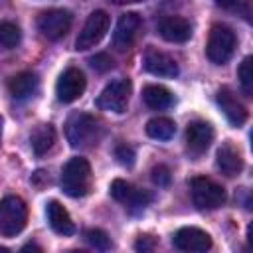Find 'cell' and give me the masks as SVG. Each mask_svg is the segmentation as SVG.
<instances>
[{
	"mask_svg": "<svg viewBox=\"0 0 253 253\" xmlns=\"http://www.w3.org/2000/svg\"><path fill=\"white\" fill-rule=\"evenodd\" d=\"M65 136L73 148L93 146L101 138L99 121L87 113H75L69 117V121L65 125Z\"/></svg>",
	"mask_w": 253,
	"mask_h": 253,
	"instance_id": "cell-1",
	"label": "cell"
},
{
	"mask_svg": "<svg viewBox=\"0 0 253 253\" xmlns=\"http://www.w3.org/2000/svg\"><path fill=\"white\" fill-rule=\"evenodd\" d=\"M61 188L71 198H83L91 188V164L81 156H73L61 170Z\"/></svg>",
	"mask_w": 253,
	"mask_h": 253,
	"instance_id": "cell-2",
	"label": "cell"
},
{
	"mask_svg": "<svg viewBox=\"0 0 253 253\" xmlns=\"http://www.w3.org/2000/svg\"><path fill=\"white\" fill-rule=\"evenodd\" d=\"M235 34L229 26L225 24H215L210 30L208 36V43H206V55L211 63L215 65H223L231 59L233 51H235Z\"/></svg>",
	"mask_w": 253,
	"mask_h": 253,
	"instance_id": "cell-3",
	"label": "cell"
},
{
	"mask_svg": "<svg viewBox=\"0 0 253 253\" xmlns=\"http://www.w3.org/2000/svg\"><path fill=\"white\" fill-rule=\"evenodd\" d=\"M28 221V208L22 198L6 196L0 204V233L4 237L18 235Z\"/></svg>",
	"mask_w": 253,
	"mask_h": 253,
	"instance_id": "cell-4",
	"label": "cell"
},
{
	"mask_svg": "<svg viewBox=\"0 0 253 253\" xmlns=\"http://www.w3.org/2000/svg\"><path fill=\"white\" fill-rule=\"evenodd\" d=\"M192 190V202L198 210H215L223 206L225 202V190L217 182L206 178V176H196L190 182Z\"/></svg>",
	"mask_w": 253,
	"mask_h": 253,
	"instance_id": "cell-5",
	"label": "cell"
},
{
	"mask_svg": "<svg viewBox=\"0 0 253 253\" xmlns=\"http://www.w3.org/2000/svg\"><path fill=\"white\" fill-rule=\"evenodd\" d=\"M130 91L132 85L128 79H115L111 83L105 85V89L101 91V95L97 97V107L103 111H111V113H125L128 99H130Z\"/></svg>",
	"mask_w": 253,
	"mask_h": 253,
	"instance_id": "cell-6",
	"label": "cell"
},
{
	"mask_svg": "<svg viewBox=\"0 0 253 253\" xmlns=\"http://www.w3.org/2000/svg\"><path fill=\"white\" fill-rule=\"evenodd\" d=\"M109 24H111V20H109V14L105 10L91 12L87 22H85V26H83V30L79 32V36L75 40V47L81 49V51H85L89 47H95L105 38L107 30H109Z\"/></svg>",
	"mask_w": 253,
	"mask_h": 253,
	"instance_id": "cell-7",
	"label": "cell"
},
{
	"mask_svg": "<svg viewBox=\"0 0 253 253\" xmlns=\"http://www.w3.org/2000/svg\"><path fill=\"white\" fill-rule=\"evenodd\" d=\"M71 22H73V16H71L69 10L53 8V10L43 12L38 18V30L47 40H59V38H63L69 32Z\"/></svg>",
	"mask_w": 253,
	"mask_h": 253,
	"instance_id": "cell-8",
	"label": "cell"
},
{
	"mask_svg": "<svg viewBox=\"0 0 253 253\" xmlns=\"http://www.w3.org/2000/svg\"><path fill=\"white\" fill-rule=\"evenodd\" d=\"M85 87H87V79L83 71L77 67H67L57 79L55 95L61 103H73L83 95Z\"/></svg>",
	"mask_w": 253,
	"mask_h": 253,
	"instance_id": "cell-9",
	"label": "cell"
},
{
	"mask_svg": "<svg viewBox=\"0 0 253 253\" xmlns=\"http://www.w3.org/2000/svg\"><path fill=\"white\" fill-rule=\"evenodd\" d=\"M111 196H113L117 202L125 204L130 211L144 210V206L152 200V196H150L148 192L138 190V188H134V186H130L128 182L119 180V178L113 180V184H111Z\"/></svg>",
	"mask_w": 253,
	"mask_h": 253,
	"instance_id": "cell-10",
	"label": "cell"
},
{
	"mask_svg": "<svg viewBox=\"0 0 253 253\" xmlns=\"http://www.w3.org/2000/svg\"><path fill=\"white\" fill-rule=\"evenodd\" d=\"M140 16L134 14V12H126L119 18L117 26H115V32H113V45L119 49V51H126L134 40H136V34L140 30Z\"/></svg>",
	"mask_w": 253,
	"mask_h": 253,
	"instance_id": "cell-11",
	"label": "cell"
},
{
	"mask_svg": "<svg viewBox=\"0 0 253 253\" xmlns=\"http://www.w3.org/2000/svg\"><path fill=\"white\" fill-rule=\"evenodd\" d=\"M213 142V128L206 121H192L186 128V146L190 154L200 156L204 154L210 144Z\"/></svg>",
	"mask_w": 253,
	"mask_h": 253,
	"instance_id": "cell-12",
	"label": "cell"
},
{
	"mask_svg": "<svg viewBox=\"0 0 253 253\" xmlns=\"http://www.w3.org/2000/svg\"><path fill=\"white\" fill-rule=\"evenodd\" d=\"M172 243L180 251H196V253H202V251H208L211 247V237L204 229H198V227H182L172 237Z\"/></svg>",
	"mask_w": 253,
	"mask_h": 253,
	"instance_id": "cell-13",
	"label": "cell"
},
{
	"mask_svg": "<svg viewBox=\"0 0 253 253\" xmlns=\"http://www.w3.org/2000/svg\"><path fill=\"white\" fill-rule=\"evenodd\" d=\"M158 34L172 43H184L192 36V26L186 18L180 16H166L158 24Z\"/></svg>",
	"mask_w": 253,
	"mask_h": 253,
	"instance_id": "cell-14",
	"label": "cell"
},
{
	"mask_svg": "<svg viewBox=\"0 0 253 253\" xmlns=\"http://www.w3.org/2000/svg\"><path fill=\"white\" fill-rule=\"evenodd\" d=\"M144 69L152 75H158V77H176L178 75V63L174 57H170L168 53L164 51H158V49H148L144 53Z\"/></svg>",
	"mask_w": 253,
	"mask_h": 253,
	"instance_id": "cell-15",
	"label": "cell"
},
{
	"mask_svg": "<svg viewBox=\"0 0 253 253\" xmlns=\"http://www.w3.org/2000/svg\"><path fill=\"white\" fill-rule=\"evenodd\" d=\"M217 105L223 111L225 119L233 125V126H241L247 121V111L241 105V101H237V97L231 93V89L221 87L217 91Z\"/></svg>",
	"mask_w": 253,
	"mask_h": 253,
	"instance_id": "cell-16",
	"label": "cell"
},
{
	"mask_svg": "<svg viewBox=\"0 0 253 253\" xmlns=\"http://www.w3.org/2000/svg\"><path fill=\"white\" fill-rule=\"evenodd\" d=\"M45 215H47L49 227H51L55 233H59V235H73V233H75V225H73V219H71L69 211H67L57 200L47 202Z\"/></svg>",
	"mask_w": 253,
	"mask_h": 253,
	"instance_id": "cell-17",
	"label": "cell"
},
{
	"mask_svg": "<svg viewBox=\"0 0 253 253\" xmlns=\"http://www.w3.org/2000/svg\"><path fill=\"white\" fill-rule=\"evenodd\" d=\"M215 164L221 170V174H225V176H237L243 170V158H241L239 150L231 142H223L217 148Z\"/></svg>",
	"mask_w": 253,
	"mask_h": 253,
	"instance_id": "cell-18",
	"label": "cell"
},
{
	"mask_svg": "<svg viewBox=\"0 0 253 253\" xmlns=\"http://www.w3.org/2000/svg\"><path fill=\"white\" fill-rule=\"evenodd\" d=\"M38 75L32 71H22L18 75H14L8 81V91L16 101H26L32 95H36L38 91Z\"/></svg>",
	"mask_w": 253,
	"mask_h": 253,
	"instance_id": "cell-19",
	"label": "cell"
},
{
	"mask_svg": "<svg viewBox=\"0 0 253 253\" xmlns=\"http://www.w3.org/2000/svg\"><path fill=\"white\" fill-rule=\"evenodd\" d=\"M142 99L154 111H164L174 103V95L162 85H146L142 89Z\"/></svg>",
	"mask_w": 253,
	"mask_h": 253,
	"instance_id": "cell-20",
	"label": "cell"
},
{
	"mask_svg": "<svg viewBox=\"0 0 253 253\" xmlns=\"http://www.w3.org/2000/svg\"><path fill=\"white\" fill-rule=\"evenodd\" d=\"M30 142H32V150L38 156H43L55 142V128L51 125H38L30 134Z\"/></svg>",
	"mask_w": 253,
	"mask_h": 253,
	"instance_id": "cell-21",
	"label": "cell"
},
{
	"mask_svg": "<svg viewBox=\"0 0 253 253\" xmlns=\"http://www.w3.org/2000/svg\"><path fill=\"white\" fill-rule=\"evenodd\" d=\"M176 132V125L168 117H154L146 123V134L154 140H170Z\"/></svg>",
	"mask_w": 253,
	"mask_h": 253,
	"instance_id": "cell-22",
	"label": "cell"
},
{
	"mask_svg": "<svg viewBox=\"0 0 253 253\" xmlns=\"http://www.w3.org/2000/svg\"><path fill=\"white\" fill-rule=\"evenodd\" d=\"M237 79L241 83V89L247 95H253V55L243 57V61L237 67Z\"/></svg>",
	"mask_w": 253,
	"mask_h": 253,
	"instance_id": "cell-23",
	"label": "cell"
},
{
	"mask_svg": "<svg viewBox=\"0 0 253 253\" xmlns=\"http://www.w3.org/2000/svg\"><path fill=\"white\" fill-rule=\"evenodd\" d=\"M20 40H22V32L16 24H12V22H2L0 24V43H2V47L12 49L20 43Z\"/></svg>",
	"mask_w": 253,
	"mask_h": 253,
	"instance_id": "cell-24",
	"label": "cell"
},
{
	"mask_svg": "<svg viewBox=\"0 0 253 253\" xmlns=\"http://www.w3.org/2000/svg\"><path fill=\"white\" fill-rule=\"evenodd\" d=\"M85 241L93 249H99V251L111 249V239H109V235L103 229H89V231H85Z\"/></svg>",
	"mask_w": 253,
	"mask_h": 253,
	"instance_id": "cell-25",
	"label": "cell"
},
{
	"mask_svg": "<svg viewBox=\"0 0 253 253\" xmlns=\"http://www.w3.org/2000/svg\"><path fill=\"white\" fill-rule=\"evenodd\" d=\"M89 61H91V67H93L95 71H99V73H105V71H109V69L113 67V59H111V55H107V53H95Z\"/></svg>",
	"mask_w": 253,
	"mask_h": 253,
	"instance_id": "cell-26",
	"label": "cell"
},
{
	"mask_svg": "<svg viewBox=\"0 0 253 253\" xmlns=\"http://www.w3.org/2000/svg\"><path fill=\"white\" fill-rule=\"evenodd\" d=\"M150 178L158 186H168L170 184V170H168V166H164V164L154 166L152 172H150Z\"/></svg>",
	"mask_w": 253,
	"mask_h": 253,
	"instance_id": "cell-27",
	"label": "cell"
},
{
	"mask_svg": "<svg viewBox=\"0 0 253 253\" xmlns=\"http://www.w3.org/2000/svg\"><path fill=\"white\" fill-rule=\"evenodd\" d=\"M115 156H117L119 162L125 164V166H132V164H134V150H132L130 146H126V144H119L117 150H115Z\"/></svg>",
	"mask_w": 253,
	"mask_h": 253,
	"instance_id": "cell-28",
	"label": "cell"
},
{
	"mask_svg": "<svg viewBox=\"0 0 253 253\" xmlns=\"http://www.w3.org/2000/svg\"><path fill=\"white\" fill-rule=\"evenodd\" d=\"M156 247V239L152 237V235H140L138 239H136V243H134V249L136 251H152Z\"/></svg>",
	"mask_w": 253,
	"mask_h": 253,
	"instance_id": "cell-29",
	"label": "cell"
},
{
	"mask_svg": "<svg viewBox=\"0 0 253 253\" xmlns=\"http://www.w3.org/2000/svg\"><path fill=\"white\" fill-rule=\"evenodd\" d=\"M241 12H243V18L253 26V0H245Z\"/></svg>",
	"mask_w": 253,
	"mask_h": 253,
	"instance_id": "cell-30",
	"label": "cell"
},
{
	"mask_svg": "<svg viewBox=\"0 0 253 253\" xmlns=\"http://www.w3.org/2000/svg\"><path fill=\"white\" fill-rule=\"evenodd\" d=\"M215 4H217L219 8L229 10V8H235V6L239 4V0H215Z\"/></svg>",
	"mask_w": 253,
	"mask_h": 253,
	"instance_id": "cell-31",
	"label": "cell"
},
{
	"mask_svg": "<svg viewBox=\"0 0 253 253\" xmlns=\"http://www.w3.org/2000/svg\"><path fill=\"white\" fill-rule=\"evenodd\" d=\"M22 251H42V247H38L36 243H28V245L22 247Z\"/></svg>",
	"mask_w": 253,
	"mask_h": 253,
	"instance_id": "cell-32",
	"label": "cell"
},
{
	"mask_svg": "<svg viewBox=\"0 0 253 253\" xmlns=\"http://www.w3.org/2000/svg\"><path fill=\"white\" fill-rule=\"evenodd\" d=\"M247 241H249V245L253 247V221H251L249 227H247Z\"/></svg>",
	"mask_w": 253,
	"mask_h": 253,
	"instance_id": "cell-33",
	"label": "cell"
},
{
	"mask_svg": "<svg viewBox=\"0 0 253 253\" xmlns=\"http://www.w3.org/2000/svg\"><path fill=\"white\" fill-rule=\"evenodd\" d=\"M245 206H247V210H253V192L245 198Z\"/></svg>",
	"mask_w": 253,
	"mask_h": 253,
	"instance_id": "cell-34",
	"label": "cell"
},
{
	"mask_svg": "<svg viewBox=\"0 0 253 253\" xmlns=\"http://www.w3.org/2000/svg\"><path fill=\"white\" fill-rule=\"evenodd\" d=\"M113 4H132V2H142V0H109Z\"/></svg>",
	"mask_w": 253,
	"mask_h": 253,
	"instance_id": "cell-35",
	"label": "cell"
},
{
	"mask_svg": "<svg viewBox=\"0 0 253 253\" xmlns=\"http://www.w3.org/2000/svg\"><path fill=\"white\" fill-rule=\"evenodd\" d=\"M249 140H251V150H253V130H251V134H249Z\"/></svg>",
	"mask_w": 253,
	"mask_h": 253,
	"instance_id": "cell-36",
	"label": "cell"
}]
</instances>
